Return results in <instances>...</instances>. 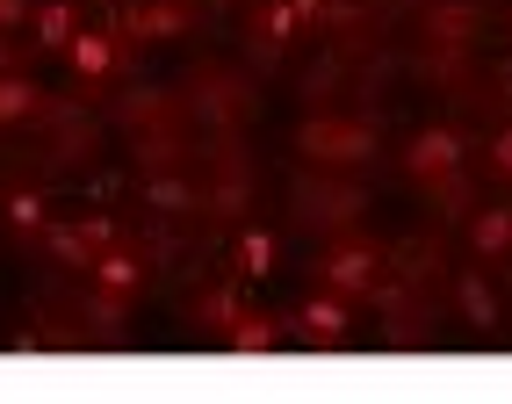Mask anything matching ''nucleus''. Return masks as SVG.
Returning a JSON list of instances; mask_svg holds the SVG:
<instances>
[{
    "instance_id": "f257e3e1",
    "label": "nucleus",
    "mask_w": 512,
    "mask_h": 404,
    "mask_svg": "<svg viewBox=\"0 0 512 404\" xmlns=\"http://www.w3.org/2000/svg\"><path fill=\"white\" fill-rule=\"evenodd\" d=\"M303 145H311V159H332V166H354L368 159V123H347V116H332V123H311L303 130Z\"/></svg>"
},
{
    "instance_id": "f03ea898",
    "label": "nucleus",
    "mask_w": 512,
    "mask_h": 404,
    "mask_svg": "<svg viewBox=\"0 0 512 404\" xmlns=\"http://www.w3.org/2000/svg\"><path fill=\"white\" fill-rule=\"evenodd\" d=\"M318 275H325L332 296H368V289H375V253H368V246H332V253L318 260Z\"/></svg>"
},
{
    "instance_id": "7ed1b4c3",
    "label": "nucleus",
    "mask_w": 512,
    "mask_h": 404,
    "mask_svg": "<svg viewBox=\"0 0 512 404\" xmlns=\"http://www.w3.org/2000/svg\"><path fill=\"white\" fill-rule=\"evenodd\" d=\"M303 340L311 347H347V332H354V318H347V296H318V303H303Z\"/></svg>"
},
{
    "instance_id": "20e7f679",
    "label": "nucleus",
    "mask_w": 512,
    "mask_h": 404,
    "mask_svg": "<svg viewBox=\"0 0 512 404\" xmlns=\"http://www.w3.org/2000/svg\"><path fill=\"white\" fill-rule=\"evenodd\" d=\"M217 332H224V347H231V354H275V347H282V325H275V318H260V311H231Z\"/></svg>"
},
{
    "instance_id": "39448f33",
    "label": "nucleus",
    "mask_w": 512,
    "mask_h": 404,
    "mask_svg": "<svg viewBox=\"0 0 512 404\" xmlns=\"http://www.w3.org/2000/svg\"><path fill=\"white\" fill-rule=\"evenodd\" d=\"M462 159V138H455V130H419V138H412V174H448V166Z\"/></svg>"
},
{
    "instance_id": "423d86ee",
    "label": "nucleus",
    "mask_w": 512,
    "mask_h": 404,
    "mask_svg": "<svg viewBox=\"0 0 512 404\" xmlns=\"http://www.w3.org/2000/svg\"><path fill=\"white\" fill-rule=\"evenodd\" d=\"M469 239H476V253H512V210H484L469 224Z\"/></svg>"
},
{
    "instance_id": "0eeeda50",
    "label": "nucleus",
    "mask_w": 512,
    "mask_h": 404,
    "mask_svg": "<svg viewBox=\"0 0 512 404\" xmlns=\"http://www.w3.org/2000/svg\"><path fill=\"white\" fill-rule=\"evenodd\" d=\"M94 267H101V289H109V296H130V289H138V260H130V253H101Z\"/></svg>"
},
{
    "instance_id": "6e6552de",
    "label": "nucleus",
    "mask_w": 512,
    "mask_h": 404,
    "mask_svg": "<svg viewBox=\"0 0 512 404\" xmlns=\"http://www.w3.org/2000/svg\"><path fill=\"white\" fill-rule=\"evenodd\" d=\"M109 58H116L109 37H73V65H80V73H109Z\"/></svg>"
},
{
    "instance_id": "1a4fd4ad",
    "label": "nucleus",
    "mask_w": 512,
    "mask_h": 404,
    "mask_svg": "<svg viewBox=\"0 0 512 404\" xmlns=\"http://www.w3.org/2000/svg\"><path fill=\"white\" fill-rule=\"evenodd\" d=\"M37 109V94H29L22 80H0V123H15V116H29Z\"/></svg>"
},
{
    "instance_id": "9d476101",
    "label": "nucleus",
    "mask_w": 512,
    "mask_h": 404,
    "mask_svg": "<svg viewBox=\"0 0 512 404\" xmlns=\"http://www.w3.org/2000/svg\"><path fill=\"white\" fill-rule=\"evenodd\" d=\"M37 37H44V44H73V15H65V8H44V15H37Z\"/></svg>"
},
{
    "instance_id": "9b49d317",
    "label": "nucleus",
    "mask_w": 512,
    "mask_h": 404,
    "mask_svg": "<svg viewBox=\"0 0 512 404\" xmlns=\"http://www.w3.org/2000/svg\"><path fill=\"white\" fill-rule=\"evenodd\" d=\"M138 29H145V37H174V29H181V8H159V0H152V8L138 15Z\"/></svg>"
},
{
    "instance_id": "f8f14e48",
    "label": "nucleus",
    "mask_w": 512,
    "mask_h": 404,
    "mask_svg": "<svg viewBox=\"0 0 512 404\" xmlns=\"http://www.w3.org/2000/svg\"><path fill=\"white\" fill-rule=\"evenodd\" d=\"M8 217H15V224L29 231V224H37V217H44V202H37V195H15V202H8Z\"/></svg>"
},
{
    "instance_id": "ddd939ff",
    "label": "nucleus",
    "mask_w": 512,
    "mask_h": 404,
    "mask_svg": "<svg viewBox=\"0 0 512 404\" xmlns=\"http://www.w3.org/2000/svg\"><path fill=\"white\" fill-rule=\"evenodd\" d=\"M491 166L512 181V130H498V138H491Z\"/></svg>"
},
{
    "instance_id": "4468645a",
    "label": "nucleus",
    "mask_w": 512,
    "mask_h": 404,
    "mask_svg": "<svg viewBox=\"0 0 512 404\" xmlns=\"http://www.w3.org/2000/svg\"><path fill=\"white\" fill-rule=\"evenodd\" d=\"M8 15H15V0H0V22H8Z\"/></svg>"
}]
</instances>
